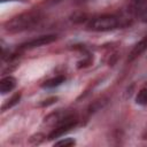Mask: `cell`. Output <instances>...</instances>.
I'll return each mask as SVG.
<instances>
[{
  "instance_id": "obj_2",
  "label": "cell",
  "mask_w": 147,
  "mask_h": 147,
  "mask_svg": "<svg viewBox=\"0 0 147 147\" xmlns=\"http://www.w3.org/2000/svg\"><path fill=\"white\" fill-rule=\"evenodd\" d=\"M119 24L118 18L115 15H100L91 18L88 23L86 24V30L93 31V32H105V31H111L115 30Z\"/></svg>"
},
{
  "instance_id": "obj_4",
  "label": "cell",
  "mask_w": 147,
  "mask_h": 147,
  "mask_svg": "<svg viewBox=\"0 0 147 147\" xmlns=\"http://www.w3.org/2000/svg\"><path fill=\"white\" fill-rule=\"evenodd\" d=\"M55 40H56L55 34H44V36H39L37 38H33L31 40L23 42L20 46V48L21 49H32V48H37V47H41V46L52 44Z\"/></svg>"
},
{
  "instance_id": "obj_5",
  "label": "cell",
  "mask_w": 147,
  "mask_h": 147,
  "mask_svg": "<svg viewBox=\"0 0 147 147\" xmlns=\"http://www.w3.org/2000/svg\"><path fill=\"white\" fill-rule=\"evenodd\" d=\"M147 49V36H145L142 39H140L134 46L133 48L131 49L130 54H129V57H127V61H133L136 60L137 57H139Z\"/></svg>"
},
{
  "instance_id": "obj_15",
  "label": "cell",
  "mask_w": 147,
  "mask_h": 147,
  "mask_svg": "<svg viewBox=\"0 0 147 147\" xmlns=\"http://www.w3.org/2000/svg\"><path fill=\"white\" fill-rule=\"evenodd\" d=\"M77 1H80L82 2V1H86V0H77Z\"/></svg>"
},
{
  "instance_id": "obj_3",
  "label": "cell",
  "mask_w": 147,
  "mask_h": 147,
  "mask_svg": "<svg viewBox=\"0 0 147 147\" xmlns=\"http://www.w3.org/2000/svg\"><path fill=\"white\" fill-rule=\"evenodd\" d=\"M78 123V118L76 116V114H71L70 116H68L67 118H64L63 121H61L59 124H56L54 126V129L52 130V132L48 134V140H53L55 138H59L61 136H63L64 133H67L68 131H70L71 129H74Z\"/></svg>"
},
{
  "instance_id": "obj_7",
  "label": "cell",
  "mask_w": 147,
  "mask_h": 147,
  "mask_svg": "<svg viewBox=\"0 0 147 147\" xmlns=\"http://www.w3.org/2000/svg\"><path fill=\"white\" fill-rule=\"evenodd\" d=\"M64 80H65L64 76H56V77H54V78H51V79L46 80L41 86H42L44 88H54V87L61 85Z\"/></svg>"
},
{
  "instance_id": "obj_12",
  "label": "cell",
  "mask_w": 147,
  "mask_h": 147,
  "mask_svg": "<svg viewBox=\"0 0 147 147\" xmlns=\"http://www.w3.org/2000/svg\"><path fill=\"white\" fill-rule=\"evenodd\" d=\"M56 100H57V98H49V99L44 100L42 102H40V105H39V106H41V107H47V106L53 105L54 102H56Z\"/></svg>"
},
{
  "instance_id": "obj_11",
  "label": "cell",
  "mask_w": 147,
  "mask_h": 147,
  "mask_svg": "<svg viewBox=\"0 0 147 147\" xmlns=\"http://www.w3.org/2000/svg\"><path fill=\"white\" fill-rule=\"evenodd\" d=\"M44 134H41V133H37V134H34V136H32L30 139H29V142L30 144H32V145H38V144H40L42 140H44Z\"/></svg>"
},
{
  "instance_id": "obj_13",
  "label": "cell",
  "mask_w": 147,
  "mask_h": 147,
  "mask_svg": "<svg viewBox=\"0 0 147 147\" xmlns=\"http://www.w3.org/2000/svg\"><path fill=\"white\" fill-rule=\"evenodd\" d=\"M140 20L144 23H147V7L141 10V13H140Z\"/></svg>"
},
{
  "instance_id": "obj_10",
  "label": "cell",
  "mask_w": 147,
  "mask_h": 147,
  "mask_svg": "<svg viewBox=\"0 0 147 147\" xmlns=\"http://www.w3.org/2000/svg\"><path fill=\"white\" fill-rule=\"evenodd\" d=\"M75 144H76L75 139H72V138H65V139H62V140L56 141L54 145H55V146H64V147H70V146H74Z\"/></svg>"
},
{
  "instance_id": "obj_6",
  "label": "cell",
  "mask_w": 147,
  "mask_h": 147,
  "mask_svg": "<svg viewBox=\"0 0 147 147\" xmlns=\"http://www.w3.org/2000/svg\"><path fill=\"white\" fill-rule=\"evenodd\" d=\"M15 86H16V79L13 76H6L0 80V91L2 94L13 91Z\"/></svg>"
},
{
  "instance_id": "obj_1",
  "label": "cell",
  "mask_w": 147,
  "mask_h": 147,
  "mask_svg": "<svg viewBox=\"0 0 147 147\" xmlns=\"http://www.w3.org/2000/svg\"><path fill=\"white\" fill-rule=\"evenodd\" d=\"M41 20H42V15L40 11H37V10L25 11L8 20L5 23V29L7 32H10V33L26 31L38 25Z\"/></svg>"
},
{
  "instance_id": "obj_9",
  "label": "cell",
  "mask_w": 147,
  "mask_h": 147,
  "mask_svg": "<svg viewBox=\"0 0 147 147\" xmlns=\"http://www.w3.org/2000/svg\"><path fill=\"white\" fill-rule=\"evenodd\" d=\"M20 99H21V93L18 92V93H16V94H14L9 100H7V102L2 106V111H5L6 109H8V108H11V107H14L15 105H17L18 103V101H20Z\"/></svg>"
},
{
  "instance_id": "obj_8",
  "label": "cell",
  "mask_w": 147,
  "mask_h": 147,
  "mask_svg": "<svg viewBox=\"0 0 147 147\" xmlns=\"http://www.w3.org/2000/svg\"><path fill=\"white\" fill-rule=\"evenodd\" d=\"M136 102L140 106H147V87H144L138 92L136 96Z\"/></svg>"
},
{
  "instance_id": "obj_14",
  "label": "cell",
  "mask_w": 147,
  "mask_h": 147,
  "mask_svg": "<svg viewBox=\"0 0 147 147\" xmlns=\"http://www.w3.org/2000/svg\"><path fill=\"white\" fill-rule=\"evenodd\" d=\"M60 1H62V0H53V2H60Z\"/></svg>"
}]
</instances>
